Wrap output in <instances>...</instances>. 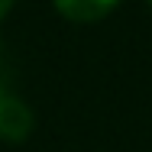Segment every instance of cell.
Segmentation results:
<instances>
[{"label":"cell","mask_w":152,"mask_h":152,"mask_svg":"<svg viewBox=\"0 0 152 152\" xmlns=\"http://www.w3.org/2000/svg\"><path fill=\"white\" fill-rule=\"evenodd\" d=\"M32 110L26 107V100H20L13 84H10V61L7 52L0 45V139L7 142H23L32 133Z\"/></svg>","instance_id":"6da1fadb"},{"label":"cell","mask_w":152,"mask_h":152,"mask_svg":"<svg viewBox=\"0 0 152 152\" xmlns=\"http://www.w3.org/2000/svg\"><path fill=\"white\" fill-rule=\"evenodd\" d=\"M117 3L120 0H55V10L71 23H100Z\"/></svg>","instance_id":"7a4b0ae2"},{"label":"cell","mask_w":152,"mask_h":152,"mask_svg":"<svg viewBox=\"0 0 152 152\" xmlns=\"http://www.w3.org/2000/svg\"><path fill=\"white\" fill-rule=\"evenodd\" d=\"M10 7H13V0H0V20L10 13Z\"/></svg>","instance_id":"3957f363"},{"label":"cell","mask_w":152,"mask_h":152,"mask_svg":"<svg viewBox=\"0 0 152 152\" xmlns=\"http://www.w3.org/2000/svg\"><path fill=\"white\" fill-rule=\"evenodd\" d=\"M149 7H152V0H149Z\"/></svg>","instance_id":"277c9868"}]
</instances>
